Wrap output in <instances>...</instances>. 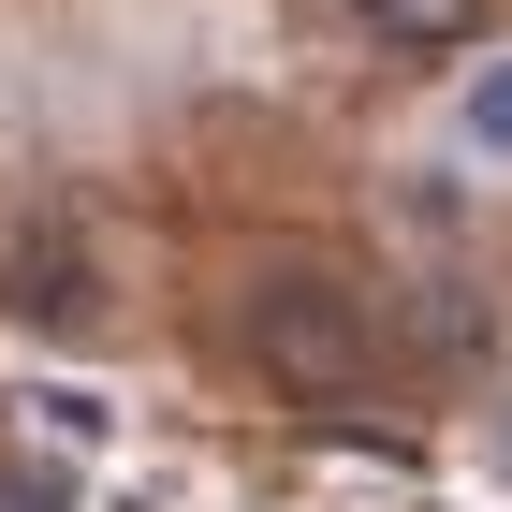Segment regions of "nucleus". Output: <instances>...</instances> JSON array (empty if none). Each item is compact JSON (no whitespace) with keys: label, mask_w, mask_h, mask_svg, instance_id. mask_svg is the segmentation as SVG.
I'll return each mask as SVG.
<instances>
[{"label":"nucleus","mask_w":512,"mask_h":512,"mask_svg":"<svg viewBox=\"0 0 512 512\" xmlns=\"http://www.w3.org/2000/svg\"><path fill=\"white\" fill-rule=\"evenodd\" d=\"M235 352L278 395H308V410H352L381 381V293L352 264H322V249H264L235 278Z\"/></svg>","instance_id":"f257e3e1"},{"label":"nucleus","mask_w":512,"mask_h":512,"mask_svg":"<svg viewBox=\"0 0 512 512\" xmlns=\"http://www.w3.org/2000/svg\"><path fill=\"white\" fill-rule=\"evenodd\" d=\"M0 322H30V337H88L103 322V264H88L74 220H30L0 249Z\"/></svg>","instance_id":"f03ea898"},{"label":"nucleus","mask_w":512,"mask_h":512,"mask_svg":"<svg viewBox=\"0 0 512 512\" xmlns=\"http://www.w3.org/2000/svg\"><path fill=\"white\" fill-rule=\"evenodd\" d=\"M381 59H469L483 44V0H352Z\"/></svg>","instance_id":"7ed1b4c3"},{"label":"nucleus","mask_w":512,"mask_h":512,"mask_svg":"<svg viewBox=\"0 0 512 512\" xmlns=\"http://www.w3.org/2000/svg\"><path fill=\"white\" fill-rule=\"evenodd\" d=\"M454 132H469L483 161H512V44H498V59H469V88H454Z\"/></svg>","instance_id":"20e7f679"},{"label":"nucleus","mask_w":512,"mask_h":512,"mask_svg":"<svg viewBox=\"0 0 512 512\" xmlns=\"http://www.w3.org/2000/svg\"><path fill=\"white\" fill-rule=\"evenodd\" d=\"M0 512H74V498H59L44 469H0Z\"/></svg>","instance_id":"39448f33"},{"label":"nucleus","mask_w":512,"mask_h":512,"mask_svg":"<svg viewBox=\"0 0 512 512\" xmlns=\"http://www.w3.org/2000/svg\"><path fill=\"white\" fill-rule=\"evenodd\" d=\"M483 454H498V483H512V381H498V410H483Z\"/></svg>","instance_id":"423d86ee"}]
</instances>
